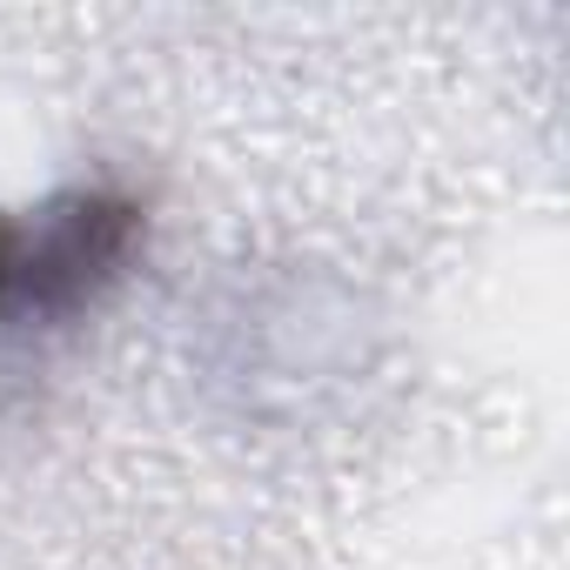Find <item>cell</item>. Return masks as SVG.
<instances>
[{
  "label": "cell",
  "mask_w": 570,
  "mask_h": 570,
  "mask_svg": "<svg viewBox=\"0 0 570 570\" xmlns=\"http://www.w3.org/2000/svg\"><path fill=\"white\" fill-rule=\"evenodd\" d=\"M135 242V202L75 195L41 222H0V323H55L121 275Z\"/></svg>",
  "instance_id": "6da1fadb"
}]
</instances>
